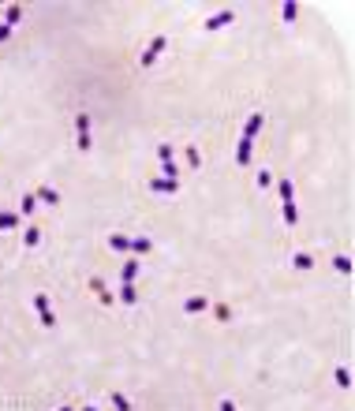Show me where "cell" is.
Listing matches in <instances>:
<instances>
[{"mask_svg":"<svg viewBox=\"0 0 355 411\" xmlns=\"http://www.w3.org/2000/svg\"><path fill=\"white\" fill-rule=\"evenodd\" d=\"M34 310L41 314V326H45V329H53V326H56V314L49 310V295H41V292H37V295H34Z\"/></svg>","mask_w":355,"mask_h":411,"instance_id":"cell-1","label":"cell"},{"mask_svg":"<svg viewBox=\"0 0 355 411\" xmlns=\"http://www.w3.org/2000/svg\"><path fill=\"white\" fill-rule=\"evenodd\" d=\"M262 123H265V116H262V112H251V116H247V123H243V135H239V139L254 142V135L262 131Z\"/></svg>","mask_w":355,"mask_h":411,"instance_id":"cell-2","label":"cell"},{"mask_svg":"<svg viewBox=\"0 0 355 411\" xmlns=\"http://www.w3.org/2000/svg\"><path fill=\"white\" fill-rule=\"evenodd\" d=\"M165 45H168V37H153V41H150V49L142 53V64H146V68H150V64L157 60L161 53H165Z\"/></svg>","mask_w":355,"mask_h":411,"instance_id":"cell-3","label":"cell"},{"mask_svg":"<svg viewBox=\"0 0 355 411\" xmlns=\"http://www.w3.org/2000/svg\"><path fill=\"white\" fill-rule=\"evenodd\" d=\"M236 19V12H217V15H209L206 19V30H225L228 23Z\"/></svg>","mask_w":355,"mask_h":411,"instance_id":"cell-4","label":"cell"},{"mask_svg":"<svg viewBox=\"0 0 355 411\" xmlns=\"http://www.w3.org/2000/svg\"><path fill=\"white\" fill-rule=\"evenodd\" d=\"M150 191H153V195H172V191H180V184H176V179H161V176H153V179H150Z\"/></svg>","mask_w":355,"mask_h":411,"instance_id":"cell-5","label":"cell"},{"mask_svg":"<svg viewBox=\"0 0 355 411\" xmlns=\"http://www.w3.org/2000/svg\"><path fill=\"white\" fill-rule=\"evenodd\" d=\"M135 273H139V258H127V262L120 265V284H131Z\"/></svg>","mask_w":355,"mask_h":411,"instance_id":"cell-6","label":"cell"},{"mask_svg":"<svg viewBox=\"0 0 355 411\" xmlns=\"http://www.w3.org/2000/svg\"><path fill=\"white\" fill-rule=\"evenodd\" d=\"M34 195H37V202H45V206H60V195H56L53 187H37Z\"/></svg>","mask_w":355,"mask_h":411,"instance_id":"cell-7","label":"cell"},{"mask_svg":"<svg viewBox=\"0 0 355 411\" xmlns=\"http://www.w3.org/2000/svg\"><path fill=\"white\" fill-rule=\"evenodd\" d=\"M34 209H37V195H34V191H26V195H23V202H19V213H23V217H30Z\"/></svg>","mask_w":355,"mask_h":411,"instance_id":"cell-8","label":"cell"},{"mask_svg":"<svg viewBox=\"0 0 355 411\" xmlns=\"http://www.w3.org/2000/svg\"><path fill=\"white\" fill-rule=\"evenodd\" d=\"M209 307V299H206V295H191V299L184 303V310L187 314H198V310H206Z\"/></svg>","mask_w":355,"mask_h":411,"instance_id":"cell-9","label":"cell"},{"mask_svg":"<svg viewBox=\"0 0 355 411\" xmlns=\"http://www.w3.org/2000/svg\"><path fill=\"white\" fill-rule=\"evenodd\" d=\"M251 146H254V142L239 139V146H236V161H239V165H251Z\"/></svg>","mask_w":355,"mask_h":411,"instance_id":"cell-10","label":"cell"},{"mask_svg":"<svg viewBox=\"0 0 355 411\" xmlns=\"http://www.w3.org/2000/svg\"><path fill=\"white\" fill-rule=\"evenodd\" d=\"M120 299L127 303V307H135V303H139V292H135V284H120Z\"/></svg>","mask_w":355,"mask_h":411,"instance_id":"cell-11","label":"cell"},{"mask_svg":"<svg viewBox=\"0 0 355 411\" xmlns=\"http://www.w3.org/2000/svg\"><path fill=\"white\" fill-rule=\"evenodd\" d=\"M109 247H112V251H120V254H123V251H131V240H127V236H120V232H116V236H109Z\"/></svg>","mask_w":355,"mask_h":411,"instance_id":"cell-12","label":"cell"},{"mask_svg":"<svg viewBox=\"0 0 355 411\" xmlns=\"http://www.w3.org/2000/svg\"><path fill=\"white\" fill-rule=\"evenodd\" d=\"M90 288H94V292H98V299H101V303H112V295H109V288H105V284L98 281V277H90Z\"/></svg>","mask_w":355,"mask_h":411,"instance_id":"cell-13","label":"cell"},{"mask_svg":"<svg viewBox=\"0 0 355 411\" xmlns=\"http://www.w3.org/2000/svg\"><path fill=\"white\" fill-rule=\"evenodd\" d=\"M150 236H139V240H131V251H135V254H150Z\"/></svg>","mask_w":355,"mask_h":411,"instance_id":"cell-14","label":"cell"},{"mask_svg":"<svg viewBox=\"0 0 355 411\" xmlns=\"http://www.w3.org/2000/svg\"><path fill=\"white\" fill-rule=\"evenodd\" d=\"M333 269H337V273H344V277H348V273H351V258H344V254H337V258H333Z\"/></svg>","mask_w":355,"mask_h":411,"instance_id":"cell-15","label":"cell"},{"mask_svg":"<svg viewBox=\"0 0 355 411\" xmlns=\"http://www.w3.org/2000/svg\"><path fill=\"white\" fill-rule=\"evenodd\" d=\"M19 224V213H8V209H0V232L4 228H15Z\"/></svg>","mask_w":355,"mask_h":411,"instance_id":"cell-16","label":"cell"},{"mask_svg":"<svg viewBox=\"0 0 355 411\" xmlns=\"http://www.w3.org/2000/svg\"><path fill=\"white\" fill-rule=\"evenodd\" d=\"M23 243H26V247H37V243H41V232H37V228L30 224V228L23 232Z\"/></svg>","mask_w":355,"mask_h":411,"instance_id":"cell-17","label":"cell"},{"mask_svg":"<svg viewBox=\"0 0 355 411\" xmlns=\"http://www.w3.org/2000/svg\"><path fill=\"white\" fill-rule=\"evenodd\" d=\"M75 131H79V135H90V116H86V112L75 116Z\"/></svg>","mask_w":355,"mask_h":411,"instance_id":"cell-18","label":"cell"},{"mask_svg":"<svg viewBox=\"0 0 355 411\" xmlns=\"http://www.w3.org/2000/svg\"><path fill=\"white\" fill-rule=\"evenodd\" d=\"M161 168H165V179H176V184H180V168H176V161H161Z\"/></svg>","mask_w":355,"mask_h":411,"instance_id":"cell-19","label":"cell"},{"mask_svg":"<svg viewBox=\"0 0 355 411\" xmlns=\"http://www.w3.org/2000/svg\"><path fill=\"white\" fill-rule=\"evenodd\" d=\"M4 19H8V26H15L19 19H23V8H19V4H12V8L4 12Z\"/></svg>","mask_w":355,"mask_h":411,"instance_id":"cell-20","label":"cell"},{"mask_svg":"<svg viewBox=\"0 0 355 411\" xmlns=\"http://www.w3.org/2000/svg\"><path fill=\"white\" fill-rule=\"evenodd\" d=\"M292 265H295V269H310V265H314V258H310V254H295V258H292Z\"/></svg>","mask_w":355,"mask_h":411,"instance_id":"cell-21","label":"cell"},{"mask_svg":"<svg viewBox=\"0 0 355 411\" xmlns=\"http://www.w3.org/2000/svg\"><path fill=\"white\" fill-rule=\"evenodd\" d=\"M295 15H299V8H295V4H284L281 8V19H284V23H295Z\"/></svg>","mask_w":355,"mask_h":411,"instance_id":"cell-22","label":"cell"},{"mask_svg":"<svg viewBox=\"0 0 355 411\" xmlns=\"http://www.w3.org/2000/svg\"><path fill=\"white\" fill-rule=\"evenodd\" d=\"M112 407H116V411H131V400L120 396V393H112Z\"/></svg>","mask_w":355,"mask_h":411,"instance_id":"cell-23","label":"cell"},{"mask_svg":"<svg viewBox=\"0 0 355 411\" xmlns=\"http://www.w3.org/2000/svg\"><path fill=\"white\" fill-rule=\"evenodd\" d=\"M337 385H340V389H348V385H351V374H348V370H344V367L337 370Z\"/></svg>","mask_w":355,"mask_h":411,"instance_id":"cell-24","label":"cell"},{"mask_svg":"<svg viewBox=\"0 0 355 411\" xmlns=\"http://www.w3.org/2000/svg\"><path fill=\"white\" fill-rule=\"evenodd\" d=\"M273 184V176H270V168H262V172H258V187H270Z\"/></svg>","mask_w":355,"mask_h":411,"instance_id":"cell-25","label":"cell"},{"mask_svg":"<svg viewBox=\"0 0 355 411\" xmlns=\"http://www.w3.org/2000/svg\"><path fill=\"white\" fill-rule=\"evenodd\" d=\"M157 157L161 161H172V146H168V142H165V146H157Z\"/></svg>","mask_w":355,"mask_h":411,"instance_id":"cell-26","label":"cell"},{"mask_svg":"<svg viewBox=\"0 0 355 411\" xmlns=\"http://www.w3.org/2000/svg\"><path fill=\"white\" fill-rule=\"evenodd\" d=\"M187 161H191V168H198V161H202V157H198V150H195V146L187 150Z\"/></svg>","mask_w":355,"mask_h":411,"instance_id":"cell-27","label":"cell"},{"mask_svg":"<svg viewBox=\"0 0 355 411\" xmlns=\"http://www.w3.org/2000/svg\"><path fill=\"white\" fill-rule=\"evenodd\" d=\"M8 37H12V26L4 23V26H0V41H8Z\"/></svg>","mask_w":355,"mask_h":411,"instance_id":"cell-28","label":"cell"},{"mask_svg":"<svg viewBox=\"0 0 355 411\" xmlns=\"http://www.w3.org/2000/svg\"><path fill=\"white\" fill-rule=\"evenodd\" d=\"M220 411H236V404L232 400H220Z\"/></svg>","mask_w":355,"mask_h":411,"instance_id":"cell-29","label":"cell"},{"mask_svg":"<svg viewBox=\"0 0 355 411\" xmlns=\"http://www.w3.org/2000/svg\"><path fill=\"white\" fill-rule=\"evenodd\" d=\"M60 411H71V407H60Z\"/></svg>","mask_w":355,"mask_h":411,"instance_id":"cell-30","label":"cell"},{"mask_svg":"<svg viewBox=\"0 0 355 411\" xmlns=\"http://www.w3.org/2000/svg\"><path fill=\"white\" fill-rule=\"evenodd\" d=\"M86 411H94V407H86Z\"/></svg>","mask_w":355,"mask_h":411,"instance_id":"cell-31","label":"cell"}]
</instances>
